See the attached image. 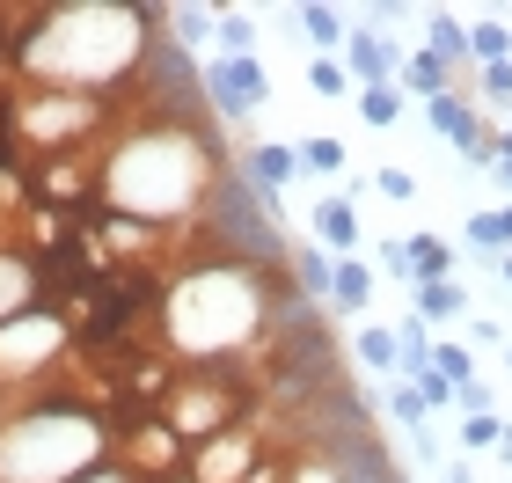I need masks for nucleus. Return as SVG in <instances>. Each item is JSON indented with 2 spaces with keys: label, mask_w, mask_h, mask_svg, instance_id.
I'll return each instance as SVG.
<instances>
[{
  "label": "nucleus",
  "mask_w": 512,
  "mask_h": 483,
  "mask_svg": "<svg viewBox=\"0 0 512 483\" xmlns=\"http://www.w3.org/2000/svg\"><path fill=\"white\" fill-rule=\"evenodd\" d=\"M110 469L125 483H176L191 469V440H183L169 418H139L125 432H110Z\"/></svg>",
  "instance_id": "nucleus-1"
},
{
  "label": "nucleus",
  "mask_w": 512,
  "mask_h": 483,
  "mask_svg": "<svg viewBox=\"0 0 512 483\" xmlns=\"http://www.w3.org/2000/svg\"><path fill=\"white\" fill-rule=\"evenodd\" d=\"M271 81H264V59H213L205 66V103H213V118L242 125V147H249V118L264 110Z\"/></svg>",
  "instance_id": "nucleus-2"
},
{
  "label": "nucleus",
  "mask_w": 512,
  "mask_h": 483,
  "mask_svg": "<svg viewBox=\"0 0 512 483\" xmlns=\"http://www.w3.org/2000/svg\"><path fill=\"white\" fill-rule=\"evenodd\" d=\"M264 432L256 425H227V432H213V440H198L191 447V483H249L256 476V462H264Z\"/></svg>",
  "instance_id": "nucleus-3"
},
{
  "label": "nucleus",
  "mask_w": 512,
  "mask_h": 483,
  "mask_svg": "<svg viewBox=\"0 0 512 483\" xmlns=\"http://www.w3.org/2000/svg\"><path fill=\"white\" fill-rule=\"evenodd\" d=\"M235 169L264 191L271 205H278V191H286V176L300 169V147H286V140H249V147H235Z\"/></svg>",
  "instance_id": "nucleus-4"
},
{
  "label": "nucleus",
  "mask_w": 512,
  "mask_h": 483,
  "mask_svg": "<svg viewBox=\"0 0 512 483\" xmlns=\"http://www.w3.org/2000/svg\"><path fill=\"white\" fill-rule=\"evenodd\" d=\"M315 242L330 249V257H359V242H366L359 205L352 198H315Z\"/></svg>",
  "instance_id": "nucleus-5"
},
{
  "label": "nucleus",
  "mask_w": 512,
  "mask_h": 483,
  "mask_svg": "<svg viewBox=\"0 0 512 483\" xmlns=\"http://www.w3.org/2000/svg\"><path fill=\"white\" fill-rule=\"evenodd\" d=\"M395 66H403V59H395L374 30H352V44H344V74H352V88H388Z\"/></svg>",
  "instance_id": "nucleus-6"
},
{
  "label": "nucleus",
  "mask_w": 512,
  "mask_h": 483,
  "mask_svg": "<svg viewBox=\"0 0 512 483\" xmlns=\"http://www.w3.org/2000/svg\"><path fill=\"white\" fill-rule=\"evenodd\" d=\"M454 66L439 59V52H425V44H417V52L395 66V88H403V96H425V103H439V96H454Z\"/></svg>",
  "instance_id": "nucleus-7"
},
{
  "label": "nucleus",
  "mask_w": 512,
  "mask_h": 483,
  "mask_svg": "<svg viewBox=\"0 0 512 483\" xmlns=\"http://www.w3.org/2000/svg\"><path fill=\"white\" fill-rule=\"evenodd\" d=\"M293 279H300V293H308L315 308H330V293H337V257L308 235V242L293 249Z\"/></svg>",
  "instance_id": "nucleus-8"
},
{
  "label": "nucleus",
  "mask_w": 512,
  "mask_h": 483,
  "mask_svg": "<svg viewBox=\"0 0 512 483\" xmlns=\"http://www.w3.org/2000/svg\"><path fill=\"white\" fill-rule=\"evenodd\" d=\"M293 22L308 30L315 59H337L344 44H352V30H344V15H337V8H322V0H300V8H293Z\"/></svg>",
  "instance_id": "nucleus-9"
},
{
  "label": "nucleus",
  "mask_w": 512,
  "mask_h": 483,
  "mask_svg": "<svg viewBox=\"0 0 512 483\" xmlns=\"http://www.w3.org/2000/svg\"><path fill=\"white\" fill-rule=\"evenodd\" d=\"M425 118H432V132H447L454 140V154L476 140V125H483V103H469V96H439V103H425Z\"/></svg>",
  "instance_id": "nucleus-10"
},
{
  "label": "nucleus",
  "mask_w": 512,
  "mask_h": 483,
  "mask_svg": "<svg viewBox=\"0 0 512 483\" xmlns=\"http://www.w3.org/2000/svg\"><path fill=\"white\" fill-rule=\"evenodd\" d=\"M425 52H439L454 74H476V59H469V22H454V15H425Z\"/></svg>",
  "instance_id": "nucleus-11"
},
{
  "label": "nucleus",
  "mask_w": 512,
  "mask_h": 483,
  "mask_svg": "<svg viewBox=\"0 0 512 483\" xmlns=\"http://www.w3.org/2000/svg\"><path fill=\"white\" fill-rule=\"evenodd\" d=\"M366 301H374V271H366L359 257H337V293H330V315H366Z\"/></svg>",
  "instance_id": "nucleus-12"
},
{
  "label": "nucleus",
  "mask_w": 512,
  "mask_h": 483,
  "mask_svg": "<svg viewBox=\"0 0 512 483\" xmlns=\"http://www.w3.org/2000/svg\"><path fill=\"white\" fill-rule=\"evenodd\" d=\"M410 279H417V286L454 279V249H447V235H410Z\"/></svg>",
  "instance_id": "nucleus-13"
},
{
  "label": "nucleus",
  "mask_w": 512,
  "mask_h": 483,
  "mask_svg": "<svg viewBox=\"0 0 512 483\" xmlns=\"http://www.w3.org/2000/svg\"><path fill=\"white\" fill-rule=\"evenodd\" d=\"M469 308V293H461L454 279H439V286H410V315L417 322H447V315H461Z\"/></svg>",
  "instance_id": "nucleus-14"
},
{
  "label": "nucleus",
  "mask_w": 512,
  "mask_h": 483,
  "mask_svg": "<svg viewBox=\"0 0 512 483\" xmlns=\"http://www.w3.org/2000/svg\"><path fill=\"white\" fill-rule=\"evenodd\" d=\"M213 37H220V59H256V22L242 8H213Z\"/></svg>",
  "instance_id": "nucleus-15"
},
{
  "label": "nucleus",
  "mask_w": 512,
  "mask_h": 483,
  "mask_svg": "<svg viewBox=\"0 0 512 483\" xmlns=\"http://www.w3.org/2000/svg\"><path fill=\"white\" fill-rule=\"evenodd\" d=\"M395 359H403V381H417V374H425V366H432V330H425V322H403V330H395Z\"/></svg>",
  "instance_id": "nucleus-16"
},
{
  "label": "nucleus",
  "mask_w": 512,
  "mask_h": 483,
  "mask_svg": "<svg viewBox=\"0 0 512 483\" xmlns=\"http://www.w3.org/2000/svg\"><path fill=\"white\" fill-rule=\"evenodd\" d=\"M469 59H476V66L512 59V30H505V22H491V15H476V30H469Z\"/></svg>",
  "instance_id": "nucleus-17"
},
{
  "label": "nucleus",
  "mask_w": 512,
  "mask_h": 483,
  "mask_svg": "<svg viewBox=\"0 0 512 483\" xmlns=\"http://www.w3.org/2000/svg\"><path fill=\"white\" fill-rule=\"evenodd\" d=\"M359 359L374 366V374L403 381V359H395V330H359Z\"/></svg>",
  "instance_id": "nucleus-18"
},
{
  "label": "nucleus",
  "mask_w": 512,
  "mask_h": 483,
  "mask_svg": "<svg viewBox=\"0 0 512 483\" xmlns=\"http://www.w3.org/2000/svg\"><path fill=\"white\" fill-rule=\"evenodd\" d=\"M476 103H483V110H512V59L476 66Z\"/></svg>",
  "instance_id": "nucleus-19"
},
{
  "label": "nucleus",
  "mask_w": 512,
  "mask_h": 483,
  "mask_svg": "<svg viewBox=\"0 0 512 483\" xmlns=\"http://www.w3.org/2000/svg\"><path fill=\"white\" fill-rule=\"evenodd\" d=\"M359 118L388 132L395 118H403V88H395V81H388V88H359Z\"/></svg>",
  "instance_id": "nucleus-20"
},
{
  "label": "nucleus",
  "mask_w": 512,
  "mask_h": 483,
  "mask_svg": "<svg viewBox=\"0 0 512 483\" xmlns=\"http://www.w3.org/2000/svg\"><path fill=\"white\" fill-rule=\"evenodd\" d=\"M300 169H315V176H337V169H344V140H330V132L300 140Z\"/></svg>",
  "instance_id": "nucleus-21"
},
{
  "label": "nucleus",
  "mask_w": 512,
  "mask_h": 483,
  "mask_svg": "<svg viewBox=\"0 0 512 483\" xmlns=\"http://www.w3.org/2000/svg\"><path fill=\"white\" fill-rule=\"evenodd\" d=\"M308 88L315 96H359L352 74H344V59H308Z\"/></svg>",
  "instance_id": "nucleus-22"
},
{
  "label": "nucleus",
  "mask_w": 512,
  "mask_h": 483,
  "mask_svg": "<svg viewBox=\"0 0 512 483\" xmlns=\"http://www.w3.org/2000/svg\"><path fill=\"white\" fill-rule=\"evenodd\" d=\"M388 410H395V418H403L410 432H432V410H425V396H417L410 381H395V388H388Z\"/></svg>",
  "instance_id": "nucleus-23"
},
{
  "label": "nucleus",
  "mask_w": 512,
  "mask_h": 483,
  "mask_svg": "<svg viewBox=\"0 0 512 483\" xmlns=\"http://www.w3.org/2000/svg\"><path fill=\"white\" fill-rule=\"evenodd\" d=\"M498 440H505V418H498V410H476V418L461 425V447H469V454H491Z\"/></svg>",
  "instance_id": "nucleus-24"
},
{
  "label": "nucleus",
  "mask_w": 512,
  "mask_h": 483,
  "mask_svg": "<svg viewBox=\"0 0 512 483\" xmlns=\"http://www.w3.org/2000/svg\"><path fill=\"white\" fill-rule=\"evenodd\" d=\"M432 366H439V374H447L454 388H461V381H476V359H469V344H432Z\"/></svg>",
  "instance_id": "nucleus-25"
},
{
  "label": "nucleus",
  "mask_w": 512,
  "mask_h": 483,
  "mask_svg": "<svg viewBox=\"0 0 512 483\" xmlns=\"http://www.w3.org/2000/svg\"><path fill=\"white\" fill-rule=\"evenodd\" d=\"M205 30H213V8H169V37L176 44H198Z\"/></svg>",
  "instance_id": "nucleus-26"
},
{
  "label": "nucleus",
  "mask_w": 512,
  "mask_h": 483,
  "mask_svg": "<svg viewBox=\"0 0 512 483\" xmlns=\"http://www.w3.org/2000/svg\"><path fill=\"white\" fill-rule=\"evenodd\" d=\"M286 483H344V469L330 462V454H308V462H293Z\"/></svg>",
  "instance_id": "nucleus-27"
},
{
  "label": "nucleus",
  "mask_w": 512,
  "mask_h": 483,
  "mask_svg": "<svg viewBox=\"0 0 512 483\" xmlns=\"http://www.w3.org/2000/svg\"><path fill=\"white\" fill-rule=\"evenodd\" d=\"M410 388H417V396H425V410H439V403H454V381L439 374V366H425V374H417Z\"/></svg>",
  "instance_id": "nucleus-28"
},
{
  "label": "nucleus",
  "mask_w": 512,
  "mask_h": 483,
  "mask_svg": "<svg viewBox=\"0 0 512 483\" xmlns=\"http://www.w3.org/2000/svg\"><path fill=\"white\" fill-rule=\"evenodd\" d=\"M469 242L476 249H505V220L498 213H469Z\"/></svg>",
  "instance_id": "nucleus-29"
},
{
  "label": "nucleus",
  "mask_w": 512,
  "mask_h": 483,
  "mask_svg": "<svg viewBox=\"0 0 512 483\" xmlns=\"http://www.w3.org/2000/svg\"><path fill=\"white\" fill-rule=\"evenodd\" d=\"M374 249H381V271H388V279L417 286V279H410V242H374Z\"/></svg>",
  "instance_id": "nucleus-30"
},
{
  "label": "nucleus",
  "mask_w": 512,
  "mask_h": 483,
  "mask_svg": "<svg viewBox=\"0 0 512 483\" xmlns=\"http://www.w3.org/2000/svg\"><path fill=\"white\" fill-rule=\"evenodd\" d=\"M374 191L381 198H417V176L410 169H374Z\"/></svg>",
  "instance_id": "nucleus-31"
},
{
  "label": "nucleus",
  "mask_w": 512,
  "mask_h": 483,
  "mask_svg": "<svg viewBox=\"0 0 512 483\" xmlns=\"http://www.w3.org/2000/svg\"><path fill=\"white\" fill-rule=\"evenodd\" d=\"M454 403L469 410V418H476V410H498V396H491V381H461V388H454Z\"/></svg>",
  "instance_id": "nucleus-32"
},
{
  "label": "nucleus",
  "mask_w": 512,
  "mask_h": 483,
  "mask_svg": "<svg viewBox=\"0 0 512 483\" xmlns=\"http://www.w3.org/2000/svg\"><path fill=\"white\" fill-rule=\"evenodd\" d=\"M286 469H293V462H278V454H264V462H256V476H249V483H286Z\"/></svg>",
  "instance_id": "nucleus-33"
},
{
  "label": "nucleus",
  "mask_w": 512,
  "mask_h": 483,
  "mask_svg": "<svg viewBox=\"0 0 512 483\" xmlns=\"http://www.w3.org/2000/svg\"><path fill=\"white\" fill-rule=\"evenodd\" d=\"M498 176H505V191H512V132H505V154H498Z\"/></svg>",
  "instance_id": "nucleus-34"
},
{
  "label": "nucleus",
  "mask_w": 512,
  "mask_h": 483,
  "mask_svg": "<svg viewBox=\"0 0 512 483\" xmlns=\"http://www.w3.org/2000/svg\"><path fill=\"white\" fill-rule=\"evenodd\" d=\"M439 483H469V462H447V476H439Z\"/></svg>",
  "instance_id": "nucleus-35"
},
{
  "label": "nucleus",
  "mask_w": 512,
  "mask_h": 483,
  "mask_svg": "<svg viewBox=\"0 0 512 483\" xmlns=\"http://www.w3.org/2000/svg\"><path fill=\"white\" fill-rule=\"evenodd\" d=\"M498 220H505V257H512V205H498Z\"/></svg>",
  "instance_id": "nucleus-36"
},
{
  "label": "nucleus",
  "mask_w": 512,
  "mask_h": 483,
  "mask_svg": "<svg viewBox=\"0 0 512 483\" xmlns=\"http://www.w3.org/2000/svg\"><path fill=\"white\" fill-rule=\"evenodd\" d=\"M498 454H505V469H512V425H505V440H498Z\"/></svg>",
  "instance_id": "nucleus-37"
},
{
  "label": "nucleus",
  "mask_w": 512,
  "mask_h": 483,
  "mask_svg": "<svg viewBox=\"0 0 512 483\" xmlns=\"http://www.w3.org/2000/svg\"><path fill=\"white\" fill-rule=\"evenodd\" d=\"M498 279H505V286H512V257H498Z\"/></svg>",
  "instance_id": "nucleus-38"
},
{
  "label": "nucleus",
  "mask_w": 512,
  "mask_h": 483,
  "mask_svg": "<svg viewBox=\"0 0 512 483\" xmlns=\"http://www.w3.org/2000/svg\"><path fill=\"white\" fill-rule=\"evenodd\" d=\"M505 366H512V337H505Z\"/></svg>",
  "instance_id": "nucleus-39"
},
{
  "label": "nucleus",
  "mask_w": 512,
  "mask_h": 483,
  "mask_svg": "<svg viewBox=\"0 0 512 483\" xmlns=\"http://www.w3.org/2000/svg\"><path fill=\"white\" fill-rule=\"evenodd\" d=\"M176 483H191V476H176Z\"/></svg>",
  "instance_id": "nucleus-40"
}]
</instances>
